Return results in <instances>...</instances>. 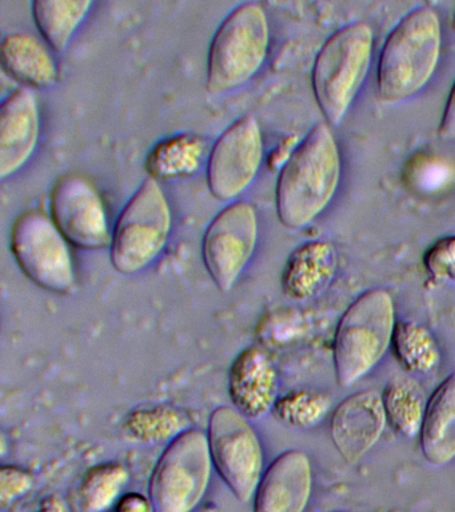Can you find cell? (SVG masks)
Returning <instances> with one entry per match:
<instances>
[{"label":"cell","mask_w":455,"mask_h":512,"mask_svg":"<svg viewBox=\"0 0 455 512\" xmlns=\"http://www.w3.org/2000/svg\"><path fill=\"white\" fill-rule=\"evenodd\" d=\"M341 178V155L333 132L319 123L279 172L277 212L286 227L314 222L333 200Z\"/></svg>","instance_id":"6da1fadb"},{"label":"cell","mask_w":455,"mask_h":512,"mask_svg":"<svg viewBox=\"0 0 455 512\" xmlns=\"http://www.w3.org/2000/svg\"><path fill=\"white\" fill-rule=\"evenodd\" d=\"M442 50L441 20L418 7L399 20L383 44L378 63V96L398 103L417 95L434 75Z\"/></svg>","instance_id":"7a4b0ae2"},{"label":"cell","mask_w":455,"mask_h":512,"mask_svg":"<svg viewBox=\"0 0 455 512\" xmlns=\"http://www.w3.org/2000/svg\"><path fill=\"white\" fill-rule=\"evenodd\" d=\"M395 324L393 296L383 288L363 292L347 307L333 342L339 386L353 387L377 367L391 347Z\"/></svg>","instance_id":"3957f363"},{"label":"cell","mask_w":455,"mask_h":512,"mask_svg":"<svg viewBox=\"0 0 455 512\" xmlns=\"http://www.w3.org/2000/svg\"><path fill=\"white\" fill-rule=\"evenodd\" d=\"M270 46L269 19L259 3H243L215 32L207 58V90L219 95L246 86L261 71Z\"/></svg>","instance_id":"277c9868"},{"label":"cell","mask_w":455,"mask_h":512,"mask_svg":"<svg viewBox=\"0 0 455 512\" xmlns=\"http://www.w3.org/2000/svg\"><path fill=\"white\" fill-rule=\"evenodd\" d=\"M373 28L355 22L334 32L315 59V99L331 126H339L361 90L373 56Z\"/></svg>","instance_id":"5b68a950"},{"label":"cell","mask_w":455,"mask_h":512,"mask_svg":"<svg viewBox=\"0 0 455 512\" xmlns=\"http://www.w3.org/2000/svg\"><path fill=\"white\" fill-rule=\"evenodd\" d=\"M173 215L157 179L147 176L123 208L111 239L110 258L123 275L145 271L169 242Z\"/></svg>","instance_id":"8992f818"},{"label":"cell","mask_w":455,"mask_h":512,"mask_svg":"<svg viewBox=\"0 0 455 512\" xmlns=\"http://www.w3.org/2000/svg\"><path fill=\"white\" fill-rule=\"evenodd\" d=\"M213 466L205 432L190 428L175 438L151 475L154 512H193L206 494Z\"/></svg>","instance_id":"52a82bcc"},{"label":"cell","mask_w":455,"mask_h":512,"mask_svg":"<svg viewBox=\"0 0 455 512\" xmlns=\"http://www.w3.org/2000/svg\"><path fill=\"white\" fill-rule=\"evenodd\" d=\"M11 251L27 278L55 294H70L77 284L69 240L45 212H23L11 230Z\"/></svg>","instance_id":"ba28073f"},{"label":"cell","mask_w":455,"mask_h":512,"mask_svg":"<svg viewBox=\"0 0 455 512\" xmlns=\"http://www.w3.org/2000/svg\"><path fill=\"white\" fill-rule=\"evenodd\" d=\"M207 439L215 470L241 503L250 502L263 474V450L250 420L234 407L211 412Z\"/></svg>","instance_id":"9c48e42d"},{"label":"cell","mask_w":455,"mask_h":512,"mask_svg":"<svg viewBox=\"0 0 455 512\" xmlns=\"http://www.w3.org/2000/svg\"><path fill=\"white\" fill-rule=\"evenodd\" d=\"M257 210L246 202L223 208L203 236L202 255L206 270L219 291L229 292L249 266L258 244Z\"/></svg>","instance_id":"30bf717a"},{"label":"cell","mask_w":455,"mask_h":512,"mask_svg":"<svg viewBox=\"0 0 455 512\" xmlns=\"http://www.w3.org/2000/svg\"><path fill=\"white\" fill-rule=\"evenodd\" d=\"M263 162V136L254 116L231 124L214 147L207 162V184L221 202H233L249 190Z\"/></svg>","instance_id":"8fae6325"},{"label":"cell","mask_w":455,"mask_h":512,"mask_svg":"<svg viewBox=\"0 0 455 512\" xmlns=\"http://www.w3.org/2000/svg\"><path fill=\"white\" fill-rule=\"evenodd\" d=\"M51 219L69 243L82 250L111 246L109 216L98 188L86 176L67 174L57 180L50 196Z\"/></svg>","instance_id":"7c38bea8"},{"label":"cell","mask_w":455,"mask_h":512,"mask_svg":"<svg viewBox=\"0 0 455 512\" xmlns=\"http://www.w3.org/2000/svg\"><path fill=\"white\" fill-rule=\"evenodd\" d=\"M386 424L381 394L373 390L355 392L331 415V440L346 462L355 463L381 439Z\"/></svg>","instance_id":"4fadbf2b"},{"label":"cell","mask_w":455,"mask_h":512,"mask_svg":"<svg viewBox=\"0 0 455 512\" xmlns=\"http://www.w3.org/2000/svg\"><path fill=\"white\" fill-rule=\"evenodd\" d=\"M41 110L31 88L21 87L0 108V178L18 174L37 150Z\"/></svg>","instance_id":"5bb4252c"},{"label":"cell","mask_w":455,"mask_h":512,"mask_svg":"<svg viewBox=\"0 0 455 512\" xmlns=\"http://www.w3.org/2000/svg\"><path fill=\"white\" fill-rule=\"evenodd\" d=\"M279 376L267 352L249 347L239 352L229 371V395L235 410L249 420L262 419L278 402Z\"/></svg>","instance_id":"9a60e30c"},{"label":"cell","mask_w":455,"mask_h":512,"mask_svg":"<svg viewBox=\"0 0 455 512\" xmlns=\"http://www.w3.org/2000/svg\"><path fill=\"white\" fill-rule=\"evenodd\" d=\"M313 491V467L299 450L279 455L255 492L254 512H305Z\"/></svg>","instance_id":"2e32d148"},{"label":"cell","mask_w":455,"mask_h":512,"mask_svg":"<svg viewBox=\"0 0 455 512\" xmlns=\"http://www.w3.org/2000/svg\"><path fill=\"white\" fill-rule=\"evenodd\" d=\"M338 268L333 244L313 240L299 246L287 259L282 272V290L287 298L309 300L325 291Z\"/></svg>","instance_id":"e0dca14e"},{"label":"cell","mask_w":455,"mask_h":512,"mask_svg":"<svg viewBox=\"0 0 455 512\" xmlns=\"http://www.w3.org/2000/svg\"><path fill=\"white\" fill-rule=\"evenodd\" d=\"M419 439L431 466H446L455 459V370L427 400Z\"/></svg>","instance_id":"ac0fdd59"},{"label":"cell","mask_w":455,"mask_h":512,"mask_svg":"<svg viewBox=\"0 0 455 512\" xmlns=\"http://www.w3.org/2000/svg\"><path fill=\"white\" fill-rule=\"evenodd\" d=\"M2 64L11 78L31 90H45L58 82L57 60L41 40L26 32L3 39Z\"/></svg>","instance_id":"d6986e66"},{"label":"cell","mask_w":455,"mask_h":512,"mask_svg":"<svg viewBox=\"0 0 455 512\" xmlns=\"http://www.w3.org/2000/svg\"><path fill=\"white\" fill-rule=\"evenodd\" d=\"M211 150L205 139L197 135H177L163 140L147 159V171L151 178L179 180L197 175L205 162H209Z\"/></svg>","instance_id":"ffe728a7"},{"label":"cell","mask_w":455,"mask_h":512,"mask_svg":"<svg viewBox=\"0 0 455 512\" xmlns=\"http://www.w3.org/2000/svg\"><path fill=\"white\" fill-rule=\"evenodd\" d=\"M130 474L122 464L109 462L89 468L71 491L73 512H109L122 498Z\"/></svg>","instance_id":"44dd1931"},{"label":"cell","mask_w":455,"mask_h":512,"mask_svg":"<svg viewBox=\"0 0 455 512\" xmlns=\"http://www.w3.org/2000/svg\"><path fill=\"white\" fill-rule=\"evenodd\" d=\"M381 398L387 424L395 434L405 439L417 438L427 406L422 388L414 380L397 376L387 382Z\"/></svg>","instance_id":"7402d4cb"},{"label":"cell","mask_w":455,"mask_h":512,"mask_svg":"<svg viewBox=\"0 0 455 512\" xmlns=\"http://www.w3.org/2000/svg\"><path fill=\"white\" fill-rule=\"evenodd\" d=\"M190 418L185 411L170 404L139 407L126 415L122 430L127 439L137 443L173 442L190 430Z\"/></svg>","instance_id":"603a6c76"},{"label":"cell","mask_w":455,"mask_h":512,"mask_svg":"<svg viewBox=\"0 0 455 512\" xmlns=\"http://www.w3.org/2000/svg\"><path fill=\"white\" fill-rule=\"evenodd\" d=\"M93 2H67V0H37L33 15L38 30L51 50L66 51L83 20L87 18Z\"/></svg>","instance_id":"cb8c5ba5"},{"label":"cell","mask_w":455,"mask_h":512,"mask_svg":"<svg viewBox=\"0 0 455 512\" xmlns=\"http://www.w3.org/2000/svg\"><path fill=\"white\" fill-rule=\"evenodd\" d=\"M391 348L399 366L409 374L429 375L441 363L437 339L422 324L409 320L395 324Z\"/></svg>","instance_id":"d4e9b609"},{"label":"cell","mask_w":455,"mask_h":512,"mask_svg":"<svg viewBox=\"0 0 455 512\" xmlns=\"http://www.w3.org/2000/svg\"><path fill=\"white\" fill-rule=\"evenodd\" d=\"M333 396L323 391L298 390L289 392L275 403L274 415L287 427L310 430L329 415Z\"/></svg>","instance_id":"484cf974"},{"label":"cell","mask_w":455,"mask_h":512,"mask_svg":"<svg viewBox=\"0 0 455 512\" xmlns=\"http://www.w3.org/2000/svg\"><path fill=\"white\" fill-rule=\"evenodd\" d=\"M423 264L431 278L455 280V235L435 242L423 256Z\"/></svg>","instance_id":"4316f807"},{"label":"cell","mask_w":455,"mask_h":512,"mask_svg":"<svg viewBox=\"0 0 455 512\" xmlns=\"http://www.w3.org/2000/svg\"><path fill=\"white\" fill-rule=\"evenodd\" d=\"M34 478L30 472L15 466H3L0 470V502L2 507L11 506L29 494Z\"/></svg>","instance_id":"83f0119b"},{"label":"cell","mask_w":455,"mask_h":512,"mask_svg":"<svg viewBox=\"0 0 455 512\" xmlns=\"http://www.w3.org/2000/svg\"><path fill=\"white\" fill-rule=\"evenodd\" d=\"M439 138L446 142H455V82L447 99L441 123L438 128Z\"/></svg>","instance_id":"f1b7e54d"},{"label":"cell","mask_w":455,"mask_h":512,"mask_svg":"<svg viewBox=\"0 0 455 512\" xmlns=\"http://www.w3.org/2000/svg\"><path fill=\"white\" fill-rule=\"evenodd\" d=\"M298 140L295 136H289L283 140L281 144L273 152L269 159V167L271 171L281 172L282 168L289 162L291 155L294 154L295 148L298 147Z\"/></svg>","instance_id":"f546056e"},{"label":"cell","mask_w":455,"mask_h":512,"mask_svg":"<svg viewBox=\"0 0 455 512\" xmlns=\"http://www.w3.org/2000/svg\"><path fill=\"white\" fill-rule=\"evenodd\" d=\"M115 512H154L153 503L138 492L122 495L115 506Z\"/></svg>","instance_id":"4dcf8cb0"},{"label":"cell","mask_w":455,"mask_h":512,"mask_svg":"<svg viewBox=\"0 0 455 512\" xmlns=\"http://www.w3.org/2000/svg\"><path fill=\"white\" fill-rule=\"evenodd\" d=\"M37 512H73L70 503L59 495H50L42 499Z\"/></svg>","instance_id":"1f68e13d"},{"label":"cell","mask_w":455,"mask_h":512,"mask_svg":"<svg viewBox=\"0 0 455 512\" xmlns=\"http://www.w3.org/2000/svg\"><path fill=\"white\" fill-rule=\"evenodd\" d=\"M453 27L455 28V14H454V19H453Z\"/></svg>","instance_id":"d6a6232c"},{"label":"cell","mask_w":455,"mask_h":512,"mask_svg":"<svg viewBox=\"0 0 455 512\" xmlns=\"http://www.w3.org/2000/svg\"><path fill=\"white\" fill-rule=\"evenodd\" d=\"M390 512H401V511L394 510V511H390Z\"/></svg>","instance_id":"836d02e7"}]
</instances>
